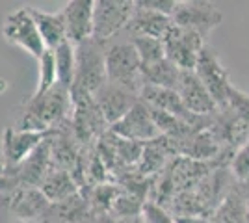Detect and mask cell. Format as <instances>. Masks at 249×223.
<instances>
[{"label":"cell","instance_id":"cell-1","mask_svg":"<svg viewBox=\"0 0 249 223\" xmlns=\"http://www.w3.org/2000/svg\"><path fill=\"white\" fill-rule=\"evenodd\" d=\"M24 104L26 108L15 127L21 130L52 132L71 123L73 117L71 89L63 87L62 84H56L43 95H32Z\"/></svg>","mask_w":249,"mask_h":223},{"label":"cell","instance_id":"cell-2","mask_svg":"<svg viewBox=\"0 0 249 223\" xmlns=\"http://www.w3.org/2000/svg\"><path fill=\"white\" fill-rule=\"evenodd\" d=\"M104 62H106V78L110 84L119 86L140 95V89L143 86L142 60L130 39L108 43Z\"/></svg>","mask_w":249,"mask_h":223},{"label":"cell","instance_id":"cell-3","mask_svg":"<svg viewBox=\"0 0 249 223\" xmlns=\"http://www.w3.org/2000/svg\"><path fill=\"white\" fill-rule=\"evenodd\" d=\"M106 45L93 37L76 45V73L71 93L95 95L103 87L106 78Z\"/></svg>","mask_w":249,"mask_h":223},{"label":"cell","instance_id":"cell-4","mask_svg":"<svg viewBox=\"0 0 249 223\" xmlns=\"http://www.w3.org/2000/svg\"><path fill=\"white\" fill-rule=\"evenodd\" d=\"M136 2L134 0H97L93 8V39L112 43L126 30L132 19Z\"/></svg>","mask_w":249,"mask_h":223},{"label":"cell","instance_id":"cell-5","mask_svg":"<svg viewBox=\"0 0 249 223\" xmlns=\"http://www.w3.org/2000/svg\"><path fill=\"white\" fill-rule=\"evenodd\" d=\"M2 35L10 45L22 49L24 52L34 56L36 60H39L47 51L41 39V34L37 30L36 21H34L28 8H19V10L11 11L4 19Z\"/></svg>","mask_w":249,"mask_h":223},{"label":"cell","instance_id":"cell-6","mask_svg":"<svg viewBox=\"0 0 249 223\" xmlns=\"http://www.w3.org/2000/svg\"><path fill=\"white\" fill-rule=\"evenodd\" d=\"M171 19H173L175 26L196 32L203 39H207L208 34L221 24L223 15L218 10V6L212 2L184 0V2H177V8L171 15Z\"/></svg>","mask_w":249,"mask_h":223},{"label":"cell","instance_id":"cell-7","mask_svg":"<svg viewBox=\"0 0 249 223\" xmlns=\"http://www.w3.org/2000/svg\"><path fill=\"white\" fill-rule=\"evenodd\" d=\"M51 132H36V130H21L8 127L2 134V164L0 171L10 177V173L19 164L30 156L36 149L49 138Z\"/></svg>","mask_w":249,"mask_h":223},{"label":"cell","instance_id":"cell-8","mask_svg":"<svg viewBox=\"0 0 249 223\" xmlns=\"http://www.w3.org/2000/svg\"><path fill=\"white\" fill-rule=\"evenodd\" d=\"M194 73L197 74V78L208 89L210 97L218 104V110L227 106L229 91H231L232 84L229 82V74L225 71V67L221 65V62H219L218 54L214 52L208 45H205L201 49Z\"/></svg>","mask_w":249,"mask_h":223},{"label":"cell","instance_id":"cell-9","mask_svg":"<svg viewBox=\"0 0 249 223\" xmlns=\"http://www.w3.org/2000/svg\"><path fill=\"white\" fill-rule=\"evenodd\" d=\"M207 41L196 32H190L184 28H178L173 24V28L164 37V51L166 58L175 64L180 71H194L201 49Z\"/></svg>","mask_w":249,"mask_h":223},{"label":"cell","instance_id":"cell-10","mask_svg":"<svg viewBox=\"0 0 249 223\" xmlns=\"http://www.w3.org/2000/svg\"><path fill=\"white\" fill-rule=\"evenodd\" d=\"M110 132H114L115 136H119V138L136 141V143H142V145L151 143V141H155V139L162 136L158 127L155 125L151 114H149V108L142 101H138L136 106L121 121L112 125Z\"/></svg>","mask_w":249,"mask_h":223},{"label":"cell","instance_id":"cell-11","mask_svg":"<svg viewBox=\"0 0 249 223\" xmlns=\"http://www.w3.org/2000/svg\"><path fill=\"white\" fill-rule=\"evenodd\" d=\"M4 199H0V203L8 205V210L17 216V220L21 222H34V220H41L47 218V212L51 208L49 199L43 195V191L39 188H13L11 191L0 193Z\"/></svg>","mask_w":249,"mask_h":223},{"label":"cell","instance_id":"cell-12","mask_svg":"<svg viewBox=\"0 0 249 223\" xmlns=\"http://www.w3.org/2000/svg\"><path fill=\"white\" fill-rule=\"evenodd\" d=\"M52 166L54 164H52L51 141L47 138L28 158L11 171L10 177L21 188H39L47 173L52 170Z\"/></svg>","mask_w":249,"mask_h":223},{"label":"cell","instance_id":"cell-13","mask_svg":"<svg viewBox=\"0 0 249 223\" xmlns=\"http://www.w3.org/2000/svg\"><path fill=\"white\" fill-rule=\"evenodd\" d=\"M175 91L178 93L188 112H192L194 116L208 117L218 112V104L214 103L208 89L203 86V82L194 71H182Z\"/></svg>","mask_w":249,"mask_h":223},{"label":"cell","instance_id":"cell-14","mask_svg":"<svg viewBox=\"0 0 249 223\" xmlns=\"http://www.w3.org/2000/svg\"><path fill=\"white\" fill-rule=\"evenodd\" d=\"M93 99L97 103V106L101 108V114H103L104 121L108 123V127H112L117 121H121L136 106V103L140 101V97L136 93L128 91V89H123L119 86L110 84V82H106L95 93Z\"/></svg>","mask_w":249,"mask_h":223},{"label":"cell","instance_id":"cell-15","mask_svg":"<svg viewBox=\"0 0 249 223\" xmlns=\"http://www.w3.org/2000/svg\"><path fill=\"white\" fill-rule=\"evenodd\" d=\"M95 0H71L62 10L67 30V41L74 47L93 35Z\"/></svg>","mask_w":249,"mask_h":223},{"label":"cell","instance_id":"cell-16","mask_svg":"<svg viewBox=\"0 0 249 223\" xmlns=\"http://www.w3.org/2000/svg\"><path fill=\"white\" fill-rule=\"evenodd\" d=\"M171 28H173V19L171 17H167L164 13H158V11L142 8L136 2L132 19H130L123 34L130 35L128 39H132V37H153V39L164 41V37Z\"/></svg>","mask_w":249,"mask_h":223},{"label":"cell","instance_id":"cell-17","mask_svg":"<svg viewBox=\"0 0 249 223\" xmlns=\"http://www.w3.org/2000/svg\"><path fill=\"white\" fill-rule=\"evenodd\" d=\"M214 223H249V186L234 182L212 216Z\"/></svg>","mask_w":249,"mask_h":223},{"label":"cell","instance_id":"cell-18","mask_svg":"<svg viewBox=\"0 0 249 223\" xmlns=\"http://www.w3.org/2000/svg\"><path fill=\"white\" fill-rule=\"evenodd\" d=\"M36 21V26L41 34V39L45 43L47 51H56L62 43L67 41V30H65V19L63 13H47V11L28 8Z\"/></svg>","mask_w":249,"mask_h":223},{"label":"cell","instance_id":"cell-19","mask_svg":"<svg viewBox=\"0 0 249 223\" xmlns=\"http://www.w3.org/2000/svg\"><path fill=\"white\" fill-rule=\"evenodd\" d=\"M39 190L43 191V195L49 199L51 205H56V203H63L71 199L73 195H76L80 191V188H78V182L74 181V177L69 171L52 166V170L47 173L45 181L41 182Z\"/></svg>","mask_w":249,"mask_h":223},{"label":"cell","instance_id":"cell-20","mask_svg":"<svg viewBox=\"0 0 249 223\" xmlns=\"http://www.w3.org/2000/svg\"><path fill=\"white\" fill-rule=\"evenodd\" d=\"M180 74H182V71L175 64H171L167 58L156 62L153 65L142 67L143 84L158 86V87H166V89H177Z\"/></svg>","mask_w":249,"mask_h":223},{"label":"cell","instance_id":"cell-21","mask_svg":"<svg viewBox=\"0 0 249 223\" xmlns=\"http://www.w3.org/2000/svg\"><path fill=\"white\" fill-rule=\"evenodd\" d=\"M54 60H56L58 84L71 89L74 84V73H76V47L69 41L62 43L54 51Z\"/></svg>","mask_w":249,"mask_h":223},{"label":"cell","instance_id":"cell-22","mask_svg":"<svg viewBox=\"0 0 249 223\" xmlns=\"http://www.w3.org/2000/svg\"><path fill=\"white\" fill-rule=\"evenodd\" d=\"M130 41H132L136 52H138L140 60H142V67L153 65L166 58L164 41H160V39H153V37H132Z\"/></svg>","mask_w":249,"mask_h":223},{"label":"cell","instance_id":"cell-23","mask_svg":"<svg viewBox=\"0 0 249 223\" xmlns=\"http://www.w3.org/2000/svg\"><path fill=\"white\" fill-rule=\"evenodd\" d=\"M39 62V82L34 91V95H43L49 89H52L58 84V73H56V60H54V51H45Z\"/></svg>","mask_w":249,"mask_h":223},{"label":"cell","instance_id":"cell-24","mask_svg":"<svg viewBox=\"0 0 249 223\" xmlns=\"http://www.w3.org/2000/svg\"><path fill=\"white\" fill-rule=\"evenodd\" d=\"M229 171L234 182L249 186V141L234 153V156L229 164Z\"/></svg>","mask_w":249,"mask_h":223},{"label":"cell","instance_id":"cell-25","mask_svg":"<svg viewBox=\"0 0 249 223\" xmlns=\"http://www.w3.org/2000/svg\"><path fill=\"white\" fill-rule=\"evenodd\" d=\"M143 223H177L175 216L169 212L167 208L156 205L153 201H145L142 206V214H140Z\"/></svg>","mask_w":249,"mask_h":223},{"label":"cell","instance_id":"cell-26","mask_svg":"<svg viewBox=\"0 0 249 223\" xmlns=\"http://www.w3.org/2000/svg\"><path fill=\"white\" fill-rule=\"evenodd\" d=\"M227 106L231 108L232 112H236L240 117H244L249 123V95L248 93L240 91V89H236V87L232 86L231 91H229Z\"/></svg>","mask_w":249,"mask_h":223},{"label":"cell","instance_id":"cell-27","mask_svg":"<svg viewBox=\"0 0 249 223\" xmlns=\"http://www.w3.org/2000/svg\"><path fill=\"white\" fill-rule=\"evenodd\" d=\"M142 8H147V10L158 11V13H164L167 17L173 15V11L177 8V2L178 0H136Z\"/></svg>","mask_w":249,"mask_h":223},{"label":"cell","instance_id":"cell-28","mask_svg":"<svg viewBox=\"0 0 249 223\" xmlns=\"http://www.w3.org/2000/svg\"><path fill=\"white\" fill-rule=\"evenodd\" d=\"M177 223H214L212 218L205 216H175Z\"/></svg>","mask_w":249,"mask_h":223},{"label":"cell","instance_id":"cell-29","mask_svg":"<svg viewBox=\"0 0 249 223\" xmlns=\"http://www.w3.org/2000/svg\"><path fill=\"white\" fill-rule=\"evenodd\" d=\"M13 188H17V184L15 181L8 177V175H4L2 171H0V193H6V191H11Z\"/></svg>","mask_w":249,"mask_h":223},{"label":"cell","instance_id":"cell-30","mask_svg":"<svg viewBox=\"0 0 249 223\" xmlns=\"http://www.w3.org/2000/svg\"><path fill=\"white\" fill-rule=\"evenodd\" d=\"M97 223H143V222H142V218L138 216V218H130V220H114V218H103V220H99Z\"/></svg>","mask_w":249,"mask_h":223},{"label":"cell","instance_id":"cell-31","mask_svg":"<svg viewBox=\"0 0 249 223\" xmlns=\"http://www.w3.org/2000/svg\"><path fill=\"white\" fill-rule=\"evenodd\" d=\"M13 223H30V222H21V220H15Z\"/></svg>","mask_w":249,"mask_h":223}]
</instances>
